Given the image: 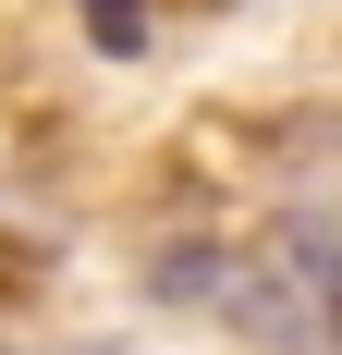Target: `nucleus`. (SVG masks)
Wrapping results in <instances>:
<instances>
[{"mask_svg":"<svg viewBox=\"0 0 342 355\" xmlns=\"http://www.w3.org/2000/svg\"><path fill=\"white\" fill-rule=\"evenodd\" d=\"M281 257H294V282L318 294V319H330V343H342V233H318V220H294V233H281Z\"/></svg>","mask_w":342,"mask_h":355,"instance_id":"f257e3e1","label":"nucleus"},{"mask_svg":"<svg viewBox=\"0 0 342 355\" xmlns=\"http://www.w3.org/2000/svg\"><path fill=\"white\" fill-rule=\"evenodd\" d=\"M86 37H98L110 62H135L147 49V0H86Z\"/></svg>","mask_w":342,"mask_h":355,"instance_id":"f03ea898","label":"nucleus"},{"mask_svg":"<svg viewBox=\"0 0 342 355\" xmlns=\"http://www.w3.org/2000/svg\"><path fill=\"white\" fill-rule=\"evenodd\" d=\"M0 355H49V343H25V331H0Z\"/></svg>","mask_w":342,"mask_h":355,"instance_id":"7ed1b4c3","label":"nucleus"},{"mask_svg":"<svg viewBox=\"0 0 342 355\" xmlns=\"http://www.w3.org/2000/svg\"><path fill=\"white\" fill-rule=\"evenodd\" d=\"M12 270H25V257H12V245H0V282H12Z\"/></svg>","mask_w":342,"mask_h":355,"instance_id":"20e7f679","label":"nucleus"}]
</instances>
